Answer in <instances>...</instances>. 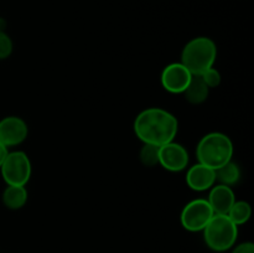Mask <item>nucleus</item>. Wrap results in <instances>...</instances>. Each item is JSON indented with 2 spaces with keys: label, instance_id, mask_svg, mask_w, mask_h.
<instances>
[{
  "label": "nucleus",
  "instance_id": "obj_5",
  "mask_svg": "<svg viewBox=\"0 0 254 253\" xmlns=\"http://www.w3.org/2000/svg\"><path fill=\"white\" fill-rule=\"evenodd\" d=\"M0 171L6 185L26 186L31 178V161L24 151H9L0 166Z\"/></svg>",
  "mask_w": 254,
  "mask_h": 253
},
{
  "label": "nucleus",
  "instance_id": "obj_14",
  "mask_svg": "<svg viewBox=\"0 0 254 253\" xmlns=\"http://www.w3.org/2000/svg\"><path fill=\"white\" fill-rule=\"evenodd\" d=\"M216 173V180L220 181V184L223 185L232 186L235 184L238 183L241 178V169L235 161H228L227 164H225L223 166L218 168L217 170H215Z\"/></svg>",
  "mask_w": 254,
  "mask_h": 253
},
{
  "label": "nucleus",
  "instance_id": "obj_3",
  "mask_svg": "<svg viewBox=\"0 0 254 253\" xmlns=\"http://www.w3.org/2000/svg\"><path fill=\"white\" fill-rule=\"evenodd\" d=\"M217 57V46L210 37L198 36L190 40L181 52V63L195 76H201L213 67Z\"/></svg>",
  "mask_w": 254,
  "mask_h": 253
},
{
  "label": "nucleus",
  "instance_id": "obj_10",
  "mask_svg": "<svg viewBox=\"0 0 254 253\" xmlns=\"http://www.w3.org/2000/svg\"><path fill=\"white\" fill-rule=\"evenodd\" d=\"M216 173L213 169L197 163L188 169L186 173V184L193 191L210 190L216 183Z\"/></svg>",
  "mask_w": 254,
  "mask_h": 253
},
{
  "label": "nucleus",
  "instance_id": "obj_4",
  "mask_svg": "<svg viewBox=\"0 0 254 253\" xmlns=\"http://www.w3.org/2000/svg\"><path fill=\"white\" fill-rule=\"evenodd\" d=\"M238 237V226L227 215H213L203 228V238L210 250L225 252L235 246Z\"/></svg>",
  "mask_w": 254,
  "mask_h": 253
},
{
  "label": "nucleus",
  "instance_id": "obj_13",
  "mask_svg": "<svg viewBox=\"0 0 254 253\" xmlns=\"http://www.w3.org/2000/svg\"><path fill=\"white\" fill-rule=\"evenodd\" d=\"M208 93H210V88L206 86L202 77L195 76V74H193L190 83L186 87V89L184 91L183 94L185 96V99L189 103L201 104L207 99Z\"/></svg>",
  "mask_w": 254,
  "mask_h": 253
},
{
  "label": "nucleus",
  "instance_id": "obj_17",
  "mask_svg": "<svg viewBox=\"0 0 254 253\" xmlns=\"http://www.w3.org/2000/svg\"><path fill=\"white\" fill-rule=\"evenodd\" d=\"M1 22V21H0ZM12 40L10 39L9 35L4 31L1 26H0V60H5L12 54Z\"/></svg>",
  "mask_w": 254,
  "mask_h": 253
},
{
  "label": "nucleus",
  "instance_id": "obj_1",
  "mask_svg": "<svg viewBox=\"0 0 254 253\" xmlns=\"http://www.w3.org/2000/svg\"><path fill=\"white\" fill-rule=\"evenodd\" d=\"M179 130L176 117L163 108L144 109L134 121L135 135L144 144L161 146L175 139Z\"/></svg>",
  "mask_w": 254,
  "mask_h": 253
},
{
  "label": "nucleus",
  "instance_id": "obj_20",
  "mask_svg": "<svg viewBox=\"0 0 254 253\" xmlns=\"http://www.w3.org/2000/svg\"><path fill=\"white\" fill-rule=\"evenodd\" d=\"M7 153H9L7 148L4 145V144L1 143V141H0V166H1V164H2V161H4V159L6 158Z\"/></svg>",
  "mask_w": 254,
  "mask_h": 253
},
{
  "label": "nucleus",
  "instance_id": "obj_7",
  "mask_svg": "<svg viewBox=\"0 0 254 253\" xmlns=\"http://www.w3.org/2000/svg\"><path fill=\"white\" fill-rule=\"evenodd\" d=\"M189 153L181 144L170 141L159 148V165L171 173H180L189 165Z\"/></svg>",
  "mask_w": 254,
  "mask_h": 253
},
{
  "label": "nucleus",
  "instance_id": "obj_2",
  "mask_svg": "<svg viewBox=\"0 0 254 253\" xmlns=\"http://www.w3.org/2000/svg\"><path fill=\"white\" fill-rule=\"evenodd\" d=\"M235 146L230 136L220 131H212L201 138L196 148L198 163L217 170L232 160Z\"/></svg>",
  "mask_w": 254,
  "mask_h": 253
},
{
  "label": "nucleus",
  "instance_id": "obj_19",
  "mask_svg": "<svg viewBox=\"0 0 254 253\" xmlns=\"http://www.w3.org/2000/svg\"><path fill=\"white\" fill-rule=\"evenodd\" d=\"M232 253H254V245L252 242H243L238 245Z\"/></svg>",
  "mask_w": 254,
  "mask_h": 253
},
{
  "label": "nucleus",
  "instance_id": "obj_15",
  "mask_svg": "<svg viewBox=\"0 0 254 253\" xmlns=\"http://www.w3.org/2000/svg\"><path fill=\"white\" fill-rule=\"evenodd\" d=\"M227 216L237 226L245 225L246 222H248L251 216H252V207H251V205L247 202V201L236 200V202L233 203L231 210L228 211Z\"/></svg>",
  "mask_w": 254,
  "mask_h": 253
},
{
  "label": "nucleus",
  "instance_id": "obj_16",
  "mask_svg": "<svg viewBox=\"0 0 254 253\" xmlns=\"http://www.w3.org/2000/svg\"><path fill=\"white\" fill-rule=\"evenodd\" d=\"M159 148L160 146L153 145V144H144L139 153V159H140L141 164L148 168L159 165Z\"/></svg>",
  "mask_w": 254,
  "mask_h": 253
},
{
  "label": "nucleus",
  "instance_id": "obj_8",
  "mask_svg": "<svg viewBox=\"0 0 254 253\" xmlns=\"http://www.w3.org/2000/svg\"><path fill=\"white\" fill-rule=\"evenodd\" d=\"M193 74L181 62L168 64L161 72V86L170 93H184Z\"/></svg>",
  "mask_w": 254,
  "mask_h": 253
},
{
  "label": "nucleus",
  "instance_id": "obj_6",
  "mask_svg": "<svg viewBox=\"0 0 254 253\" xmlns=\"http://www.w3.org/2000/svg\"><path fill=\"white\" fill-rule=\"evenodd\" d=\"M213 211L205 198H195L186 203L180 215L181 225L190 232H200L213 217Z\"/></svg>",
  "mask_w": 254,
  "mask_h": 253
},
{
  "label": "nucleus",
  "instance_id": "obj_18",
  "mask_svg": "<svg viewBox=\"0 0 254 253\" xmlns=\"http://www.w3.org/2000/svg\"><path fill=\"white\" fill-rule=\"evenodd\" d=\"M201 77H202L203 82H205L206 86H207L208 88H216V87L220 86L221 81H222L221 73L215 68V67H211L207 71L203 72V73L201 74Z\"/></svg>",
  "mask_w": 254,
  "mask_h": 253
},
{
  "label": "nucleus",
  "instance_id": "obj_11",
  "mask_svg": "<svg viewBox=\"0 0 254 253\" xmlns=\"http://www.w3.org/2000/svg\"><path fill=\"white\" fill-rule=\"evenodd\" d=\"M207 201L215 215H227L233 203L236 202L235 191L231 186L223 184L213 185L210 189Z\"/></svg>",
  "mask_w": 254,
  "mask_h": 253
},
{
  "label": "nucleus",
  "instance_id": "obj_9",
  "mask_svg": "<svg viewBox=\"0 0 254 253\" xmlns=\"http://www.w3.org/2000/svg\"><path fill=\"white\" fill-rule=\"evenodd\" d=\"M29 128L26 122L16 116L5 117L0 121V141L6 148L20 145L26 140Z\"/></svg>",
  "mask_w": 254,
  "mask_h": 253
},
{
  "label": "nucleus",
  "instance_id": "obj_12",
  "mask_svg": "<svg viewBox=\"0 0 254 253\" xmlns=\"http://www.w3.org/2000/svg\"><path fill=\"white\" fill-rule=\"evenodd\" d=\"M27 190L25 186L7 185L2 192V203L10 210H20L27 202Z\"/></svg>",
  "mask_w": 254,
  "mask_h": 253
}]
</instances>
